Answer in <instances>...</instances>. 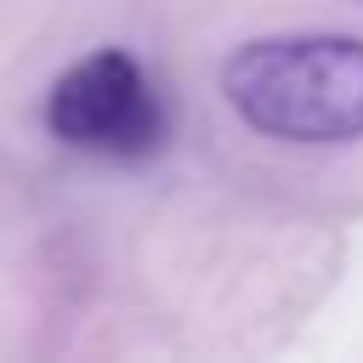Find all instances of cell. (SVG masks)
Wrapping results in <instances>:
<instances>
[{
    "label": "cell",
    "mask_w": 363,
    "mask_h": 363,
    "mask_svg": "<svg viewBox=\"0 0 363 363\" xmlns=\"http://www.w3.org/2000/svg\"><path fill=\"white\" fill-rule=\"evenodd\" d=\"M45 125L57 142L102 159H142L164 142L159 96L147 91V74L125 51H91L79 57L45 96Z\"/></svg>",
    "instance_id": "cell-2"
},
{
    "label": "cell",
    "mask_w": 363,
    "mask_h": 363,
    "mask_svg": "<svg viewBox=\"0 0 363 363\" xmlns=\"http://www.w3.org/2000/svg\"><path fill=\"white\" fill-rule=\"evenodd\" d=\"M221 91L244 125L284 142H352L363 136V40L352 34H284L250 40Z\"/></svg>",
    "instance_id": "cell-1"
}]
</instances>
